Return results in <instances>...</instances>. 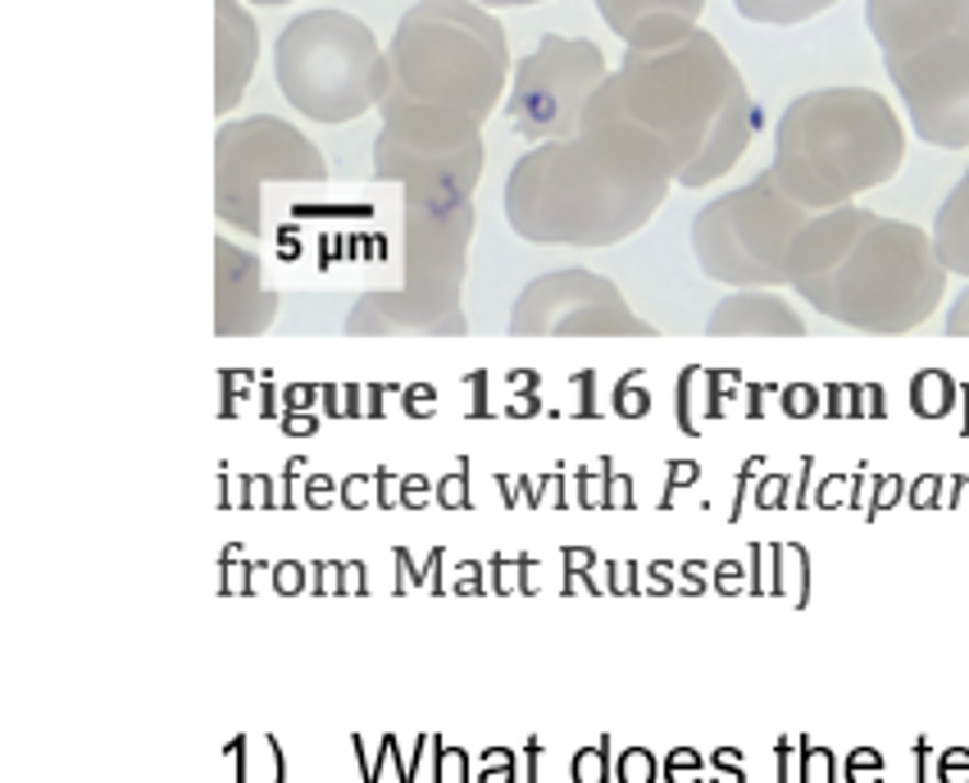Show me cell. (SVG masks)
I'll list each match as a JSON object with an SVG mask.
<instances>
[{"label":"cell","mask_w":969,"mask_h":783,"mask_svg":"<svg viewBox=\"0 0 969 783\" xmlns=\"http://www.w3.org/2000/svg\"><path fill=\"white\" fill-rule=\"evenodd\" d=\"M605 55L583 37H542L528 59H520L505 114L520 137L528 141H560L583 124L592 97L601 92Z\"/></svg>","instance_id":"8fae6325"},{"label":"cell","mask_w":969,"mask_h":783,"mask_svg":"<svg viewBox=\"0 0 969 783\" xmlns=\"http://www.w3.org/2000/svg\"><path fill=\"white\" fill-rule=\"evenodd\" d=\"M505 27L478 0H419L383 50L378 114L451 110L488 118L505 92Z\"/></svg>","instance_id":"5b68a950"},{"label":"cell","mask_w":969,"mask_h":783,"mask_svg":"<svg viewBox=\"0 0 969 783\" xmlns=\"http://www.w3.org/2000/svg\"><path fill=\"white\" fill-rule=\"evenodd\" d=\"M947 274L933 232L865 205L810 215L787 251V287L820 315L869 338H901L937 310Z\"/></svg>","instance_id":"7a4b0ae2"},{"label":"cell","mask_w":969,"mask_h":783,"mask_svg":"<svg viewBox=\"0 0 969 783\" xmlns=\"http://www.w3.org/2000/svg\"><path fill=\"white\" fill-rule=\"evenodd\" d=\"M514 338H656L624 292L592 269H551L533 279L510 310Z\"/></svg>","instance_id":"7c38bea8"},{"label":"cell","mask_w":969,"mask_h":783,"mask_svg":"<svg viewBox=\"0 0 969 783\" xmlns=\"http://www.w3.org/2000/svg\"><path fill=\"white\" fill-rule=\"evenodd\" d=\"M901 160L905 133L888 97L869 87H820L783 110L770 169L787 196L820 215L888 183Z\"/></svg>","instance_id":"277c9868"},{"label":"cell","mask_w":969,"mask_h":783,"mask_svg":"<svg viewBox=\"0 0 969 783\" xmlns=\"http://www.w3.org/2000/svg\"><path fill=\"white\" fill-rule=\"evenodd\" d=\"M710 338H801L806 319L765 287H738L710 310Z\"/></svg>","instance_id":"ac0fdd59"},{"label":"cell","mask_w":969,"mask_h":783,"mask_svg":"<svg viewBox=\"0 0 969 783\" xmlns=\"http://www.w3.org/2000/svg\"><path fill=\"white\" fill-rule=\"evenodd\" d=\"M933 247L943 256V264L956 279H969V169L960 173V183L947 192V201L937 205L933 219Z\"/></svg>","instance_id":"d6986e66"},{"label":"cell","mask_w":969,"mask_h":783,"mask_svg":"<svg viewBox=\"0 0 969 783\" xmlns=\"http://www.w3.org/2000/svg\"><path fill=\"white\" fill-rule=\"evenodd\" d=\"M865 23L888 55H911L969 27V0H865Z\"/></svg>","instance_id":"9a60e30c"},{"label":"cell","mask_w":969,"mask_h":783,"mask_svg":"<svg viewBox=\"0 0 969 783\" xmlns=\"http://www.w3.org/2000/svg\"><path fill=\"white\" fill-rule=\"evenodd\" d=\"M647 765H651L647 751H628V757H624V783H647V779H651Z\"/></svg>","instance_id":"7402d4cb"},{"label":"cell","mask_w":969,"mask_h":783,"mask_svg":"<svg viewBox=\"0 0 969 783\" xmlns=\"http://www.w3.org/2000/svg\"><path fill=\"white\" fill-rule=\"evenodd\" d=\"M947 333H951V338H969V287L956 296V306H951V315H947Z\"/></svg>","instance_id":"44dd1931"},{"label":"cell","mask_w":969,"mask_h":783,"mask_svg":"<svg viewBox=\"0 0 969 783\" xmlns=\"http://www.w3.org/2000/svg\"><path fill=\"white\" fill-rule=\"evenodd\" d=\"M814 209L793 201L765 169L746 188L723 192L692 219V256L723 287H787V251Z\"/></svg>","instance_id":"ba28073f"},{"label":"cell","mask_w":969,"mask_h":783,"mask_svg":"<svg viewBox=\"0 0 969 783\" xmlns=\"http://www.w3.org/2000/svg\"><path fill=\"white\" fill-rule=\"evenodd\" d=\"M488 146L482 124L451 110H391L374 141V178L401 183L406 205H474Z\"/></svg>","instance_id":"9c48e42d"},{"label":"cell","mask_w":969,"mask_h":783,"mask_svg":"<svg viewBox=\"0 0 969 783\" xmlns=\"http://www.w3.org/2000/svg\"><path fill=\"white\" fill-rule=\"evenodd\" d=\"M283 97L315 124H351L383 92V46L374 27L346 10H306L274 46Z\"/></svg>","instance_id":"52a82bcc"},{"label":"cell","mask_w":969,"mask_h":783,"mask_svg":"<svg viewBox=\"0 0 969 783\" xmlns=\"http://www.w3.org/2000/svg\"><path fill=\"white\" fill-rule=\"evenodd\" d=\"M888 78L901 92L920 141L965 150L969 146V27L911 55H888Z\"/></svg>","instance_id":"4fadbf2b"},{"label":"cell","mask_w":969,"mask_h":783,"mask_svg":"<svg viewBox=\"0 0 969 783\" xmlns=\"http://www.w3.org/2000/svg\"><path fill=\"white\" fill-rule=\"evenodd\" d=\"M674 188V160L624 114L588 105L573 137L537 141L505 178V219L533 247L628 242Z\"/></svg>","instance_id":"6da1fadb"},{"label":"cell","mask_w":969,"mask_h":783,"mask_svg":"<svg viewBox=\"0 0 969 783\" xmlns=\"http://www.w3.org/2000/svg\"><path fill=\"white\" fill-rule=\"evenodd\" d=\"M260 27L237 0H215V110L228 114L255 73Z\"/></svg>","instance_id":"e0dca14e"},{"label":"cell","mask_w":969,"mask_h":783,"mask_svg":"<svg viewBox=\"0 0 969 783\" xmlns=\"http://www.w3.org/2000/svg\"><path fill=\"white\" fill-rule=\"evenodd\" d=\"M255 5H292V0H255Z\"/></svg>","instance_id":"cb8c5ba5"},{"label":"cell","mask_w":969,"mask_h":783,"mask_svg":"<svg viewBox=\"0 0 969 783\" xmlns=\"http://www.w3.org/2000/svg\"><path fill=\"white\" fill-rule=\"evenodd\" d=\"M278 292L264 287L255 251L228 242H215V333L219 338H260L274 328Z\"/></svg>","instance_id":"5bb4252c"},{"label":"cell","mask_w":969,"mask_h":783,"mask_svg":"<svg viewBox=\"0 0 969 783\" xmlns=\"http://www.w3.org/2000/svg\"><path fill=\"white\" fill-rule=\"evenodd\" d=\"M478 224L474 205H406V283L360 296L351 338H465V260Z\"/></svg>","instance_id":"8992f818"},{"label":"cell","mask_w":969,"mask_h":783,"mask_svg":"<svg viewBox=\"0 0 969 783\" xmlns=\"http://www.w3.org/2000/svg\"><path fill=\"white\" fill-rule=\"evenodd\" d=\"M328 164L310 137L287 118L255 114L232 118L215 137V215L241 237H260V188L264 183H323Z\"/></svg>","instance_id":"30bf717a"},{"label":"cell","mask_w":969,"mask_h":783,"mask_svg":"<svg viewBox=\"0 0 969 783\" xmlns=\"http://www.w3.org/2000/svg\"><path fill=\"white\" fill-rule=\"evenodd\" d=\"M478 5H488V10H510V5H542V0H478Z\"/></svg>","instance_id":"603a6c76"},{"label":"cell","mask_w":969,"mask_h":783,"mask_svg":"<svg viewBox=\"0 0 969 783\" xmlns=\"http://www.w3.org/2000/svg\"><path fill=\"white\" fill-rule=\"evenodd\" d=\"M738 14L751 19V23H774V27H793V23H806L814 14L833 10L837 0H733Z\"/></svg>","instance_id":"ffe728a7"},{"label":"cell","mask_w":969,"mask_h":783,"mask_svg":"<svg viewBox=\"0 0 969 783\" xmlns=\"http://www.w3.org/2000/svg\"><path fill=\"white\" fill-rule=\"evenodd\" d=\"M596 10L628 50H651L683 42L702 19L706 0H596Z\"/></svg>","instance_id":"2e32d148"},{"label":"cell","mask_w":969,"mask_h":783,"mask_svg":"<svg viewBox=\"0 0 969 783\" xmlns=\"http://www.w3.org/2000/svg\"><path fill=\"white\" fill-rule=\"evenodd\" d=\"M592 105L624 114L651 133L674 160V183L706 188L729 173L755 137L751 92L706 27L683 42L628 50L624 69L601 82Z\"/></svg>","instance_id":"3957f363"}]
</instances>
